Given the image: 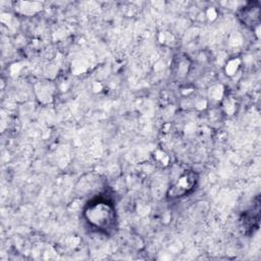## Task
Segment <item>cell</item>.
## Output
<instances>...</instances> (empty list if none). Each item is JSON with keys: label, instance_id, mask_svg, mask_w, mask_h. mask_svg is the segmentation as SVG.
Here are the masks:
<instances>
[{"label": "cell", "instance_id": "7a4b0ae2", "mask_svg": "<svg viewBox=\"0 0 261 261\" xmlns=\"http://www.w3.org/2000/svg\"><path fill=\"white\" fill-rule=\"evenodd\" d=\"M197 184L198 174L194 170H186L168 188L166 197L170 200L182 198L192 193Z\"/></svg>", "mask_w": 261, "mask_h": 261}, {"label": "cell", "instance_id": "3957f363", "mask_svg": "<svg viewBox=\"0 0 261 261\" xmlns=\"http://www.w3.org/2000/svg\"><path fill=\"white\" fill-rule=\"evenodd\" d=\"M238 17L246 27L254 29L260 22V3L258 1L247 2L238 10Z\"/></svg>", "mask_w": 261, "mask_h": 261}, {"label": "cell", "instance_id": "6da1fadb", "mask_svg": "<svg viewBox=\"0 0 261 261\" xmlns=\"http://www.w3.org/2000/svg\"><path fill=\"white\" fill-rule=\"evenodd\" d=\"M87 224L96 231L110 236L117 229V212L114 203L103 196L90 199L83 209Z\"/></svg>", "mask_w": 261, "mask_h": 261}]
</instances>
